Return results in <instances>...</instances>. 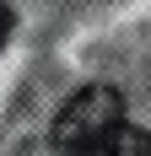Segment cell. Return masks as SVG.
<instances>
[{"mask_svg": "<svg viewBox=\"0 0 151 156\" xmlns=\"http://www.w3.org/2000/svg\"><path fill=\"white\" fill-rule=\"evenodd\" d=\"M124 129V97L113 86H81L54 119L60 156H103V145Z\"/></svg>", "mask_w": 151, "mask_h": 156, "instance_id": "cell-1", "label": "cell"}, {"mask_svg": "<svg viewBox=\"0 0 151 156\" xmlns=\"http://www.w3.org/2000/svg\"><path fill=\"white\" fill-rule=\"evenodd\" d=\"M103 156H151V135H146V129H130V124H124L119 135L103 145Z\"/></svg>", "mask_w": 151, "mask_h": 156, "instance_id": "cell-2", "label": "cell"}, {"mask_svg": "<svg viewBox=\"0 0 151 156\" xmlns=\"http://www.w3.org/2000/svg\"><path fill=\"white\" fill-rule=\"evenodd\" d=\"M6 38H11V5L0 0V48H6Z\"/></svg>", "mask_w": 151, "mask_h": 156, "instance_id": "cell-3", "label": "cell"}]
</instances>
